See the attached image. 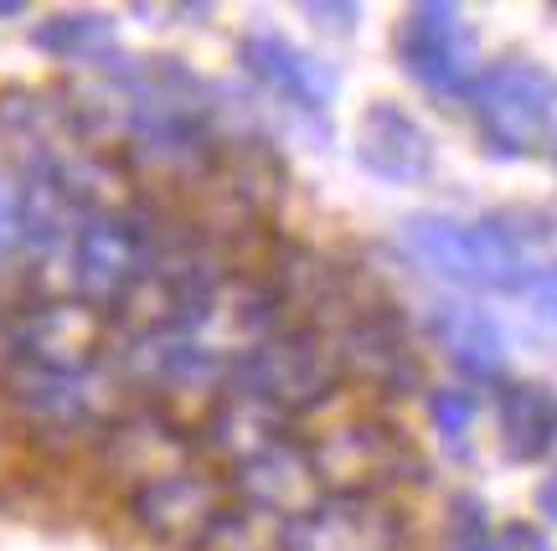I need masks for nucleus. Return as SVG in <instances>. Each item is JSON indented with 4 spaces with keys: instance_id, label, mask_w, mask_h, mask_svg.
<instances>
[{
    "instance_id": "f257e3e1",
    "label": "nucleus",
    "mask_w": 557,
    "mask_h": 551,
    "mask_svg": "<svg viewBox=\"0 0 557 551\" xmlns=\"http://www.w3.org/2000/svg\"><path fill=\"white\" fill-rule=\"evenodd\" d=\"M403 242L418 263H429L434 274L459 278V284H491V289H511L527 284L532 263L527 248L506 222H455V217H413L403 227Z\"/></svg>"
},
{
    "instance_id": "f03ea898",
    "label": "nucleus",
    "mask_w": 557,
    "mask_h": 551,
    "mask_svg": "<svg viewBox=\"0 0 557 551\" xmlns=\"http://www.w3.org/2000/svg\"><path fill=\"white\" fill-rule=\"evenodd\" d=\"M233 372V392H248L278 408V413H295V408H315L331 397L336 387V351H325L315 335H263L248 351L227 366Z\"/></svg>"
},
{
    "instance_id": "7ed1b4c3",
    "label": "nucleus",
    "mask_w": 557,
    "mask_h": 551,
    "mask_svg": "<svg viewBox=\"0 0 557 551\" xmlns=\"http://www.w3.org/2000/svg\"><path fill=\"white\" fill-rule=\"evenodd\" d=\"M465 93H470V109H475L485 139L496 145L500 155L532 150L547 135V124H553V78L521 58L485 67Z\"/></svg>"
},
{
    "instance_id": "20e7f679",
    "label": "nucleus",
    "mask_w": 557,
    "mask_h": 551,
    "mask_svg": "<svg viewBox=\"0 0 557 551\" xmlns=\"http://www.w3.org/2000/svg\"><path fill=\"white\" fill-rule=\"evenodd\" d=\"M73 289L94 304H120L150 268V233L135 217L120 212H94L73 233Z\"/></svg>"
},
{
    "instance_id": "39448f33",
    "label": "nucleus",
    "mask_w": 557,
    "mask_h": 551,
    "mask_svg": "<svg viewBox=\"0 0 557 551\" xmlns=\"http://www.w3.org/2000/svg\"><path fill=\"white\" fill-rule=\"evenodd\" d=\"M284 551H408V526L372 494H331L284 521Z\"/></svg>"
},
{
    "instance_id": "423d86ee",
    "label": "nucleus",
    "mask_w": 557,
    "mask_h": 551,
    "mask_svg": "<svg viewBox=\"0 0 557 551\" xmlns=\"http://www.w3.org/2000/svg\"><path fill=\"white\" fill-rule=\"evenodd\" d=\"M222 511H227L222 505V485L197 469L160 474L150 485H135V494H129V515H135L139 531L176 551L207 547V536L222 521Z\"/></svg>"
},
{
    "instance_id": "0eeeda50",
    "label": "nucleus",
    "mask_w": 557,
    "mask_h": 551,
    "mask_svg": "<svg viewBox=\"0 0 557 551\" xmlns=\"http://www.w3.org/2000/svg\"><path fill=\"white\" fill-rule=\"evenodd\" d=\"M408 464H413L408 443L398 438V428H382V423H341L310 449L315 479L331 485L336 494H372L377 500L382 485H393Z\"/></svg>"
},
{
    "instance_id": "6e6552de",
    "label": "nucleus",
    "mask_w": 557,
    "mask_h": 551,
    "mask_svg": "<svg viewBox=\"0 0 557 551\" xmlns=\"http://www.w3.org/2000/svg\"><path fill=\"white\" fill-rule=\"evenodd\" d=\"M470 52H475V37L455 5H413L403 16L398 62L423 88H438V93L470 88Z\"/></svg>"
},
{
    "instance_id": "1a4fd4ad",
    "label": "nucleus",
    "mask_w": 557,
    "mask_h": 551,
    "mask_svg": "<svg viewBox=\"0 0 557 551\" xmlns=\"http://www.w3.org/2000/svg\"><path fill=\"white\" fill-rule=\"evenodd\" d=\"M11 402L37 428H78L99 417V372L94 366H41V361H11L5 372Z\"/></svg>"
},
{
    "instance_id": "9d476101",
    "label": "nucleus",
    "mask_w": 557,
    "mask_h": 551,
    "mask_svg": "<svg viewBox=\"0 0 557 551\" xmlns=\"http://www.w3.org/2000/svg\"><path fill=\"white\" fill-rule=\"evenodd\" d=\"M357 160L377 180L393 186H418L434 171V139L403 103H372L357 124Z\"/></svg>"
},
{
    "instance_id": "9b49d317",
    "label": "nucleus",
    "mask_w": 557,
    "mask_h": 551,
    "mask_svg": "<svg viewBox=\"0 0 557 551\" xmlns=\"http://www.w3.org/2000/svg\"><path fill=\"white\" fill-rule=\"evenodd\" d=\"M238 58L263 88H274L278 99H289L295 109H325L336 99V73L320 58L299 52L295 41L278 37V32H248L238 41Z\"/></svg>"
},
{
    "instance_id": "f8f14e48",
    "label": "nucleus",
    "mask_w": 557,
    "mask_h": 551,
    "mask_svg": "<svg viewBox=\"0 0 557 551\" xmlns=\"http://www.w3.org/2000/svg\"><path fill=\"white\" fill-rule=\"evenodd\" d=\"M238 474V490L243 500L263 515H278V521H295L299 511H310L315 505V469H310V453L299 449V443H274V449L253 453V459H243L233 464Z\"/></svg>"
},
{
    "instance_id": "ddd939ff",
    "label": "nucleus",
    "mask_w": 557,
    "mask_h": 551,
    "mask_svg": "<svg viewBox=\"0 0 557 551\" xmlns=\"http://www.w3.org/2000/svg\"><path fill=\"white\" fill-rule=\"evenodd\" d=\"M129 372L156 392H201L227 372V361L197 335H139L129 346Z\"/></svg>"
},
{
    "instance_id": "4468645a",
    "label": "nucleus",
    "mask_w": 557,
    "mask_h": 551,
    "mask_svg": "<svg viewBox=\"0 0 557 551\" xmlns=\"http://www.w3.org/2000/svg\"><path fill=\"white\" fill-rule=\"evenodd\" d=\"M99 351V320L83 304H47L41 315L26 320L16 330L21 361H41V366H94Z\"/></svg>"
},
{
    "instance_id": "2eb2a0df",
    "label": "nucleus",
    "mask_w": 557,
    "mask_h": 551,
    "mask_svg": "<svg viewBox=\"0 0 557 551\" xmlns=\"http://www.w3.org/2000/svg\"><path fill=\"white\" fill-rule=\"evenodd\" d=\"M336 366H351L361 381L372 387H408L418 376L413 366V351L403 346L398 325H387L382 315H361L341 330V351H336Z\"/></svg>"
},
{
    "instance_id": "dca6fc26",
    "label": "nucleus",
    "mask_w": 557,
    "mask_h": 551,
    "mask_svg": "<svg viewBox=\"0 0 557 551\" xmlns=\"http://www.w3.org/2000/svg\"><path fill=\"white\" fill-rule=\"evenodd\" d=\"M284 438H289L284 434V413L269 408V402H259V397H248V392H227L218 402L212 423H207V443H212L227 464H243V459L274 449Z\"/></svg>"
},
{
    "instance_id": "f3484780",
    "label": "nucleus",
    "mask_w": 557,
    "mask_h": 551,
    "mask_svg": "<svg viewBox=\"0 0 557 551\" xmlns=\"http://www.w3.org/2000/svg\"><path fill=\"white\" fill-rule=\"evenodd\" d=\"M109 459L120 474H135L139 485H150L160 474L186 469V438L165 417H129L109 438Z\"/></svg>"
},
{
    "instance_id": "a211bd4d",
    "label": "nucleus",
    "mask_w": 557,
    "mask_h": 551,
    "mask_svg": "<svg viewBox=\"0 0 557 551\" xmlns=\"http://www.w3.org/2000/svg\"><path fill=\"white\" fill-rule=\"evenodd\" d=\"M434 335L444 340V351L459 372L470 376H496L500 361H506V340H500L496 320L485 310H470V304H455L434 320Z\"/></svg>"
},
{
    "instance_id": "6ab92c4d",
    "label": "nucleus",
    "mask_w": 557,
    "mask_h": 551,
    "mask_svg": "<svg viewBox=\"0 0 557 551\" xmlns=\"http://www.w3.org/2000/svg\"><path fill=\"white\" fill-rule=\"evenodd\" d=\"M500 428H506V453L511 459H521V464L542 459L557 438V397L547 387H506Z\"/></svg>"
},
{
    "instance_id": "aec40b11",
    "label": "nucleus",
    "mask_w": 557,
    "mask_h": 551,
    "mask_svg": "<svg viewBox=\"0 0 557 551\" xmlns=\"http://www.w3.org/2000/svg\"><path fill=\"white\" fill-rule=\"evenodd\" d=\"M109 41H114V21L99 11H67L32 26V47L62 62H94L99 52H109Z\"/></svg>"
},
{
    "instance_id": "412c9836",
    "label": "nucleus",
    "mask_w": 557,
    "mask_h": 551,
    "mask_svg": "<svg viewBox=\"0 0 557 551\" xmlns=\"http://www.w3.org/2000/svg\"><path fill=\"white\" fill-rule=\"evenodd\" d=\"M201 551H284V521L253 511V505L222 511V521L212 526Z\"/></svg>"
},
{
    "instance_id": "4be33fe9",
    "label": "nucleus",
    "mask_w": 557,
    "mask_h": 551,
    "mask_svg": "<svg viewBox=\"0 0 557 551\" xmlns=\"http://www.w3.org/2000/svg\"><path fill=\"white\" fill-rule=\"evenodd\" d=\"M429 423L444 443H459L475 423V392H459V387H444V392H429Z\"/></svg>"
},
{
    "instance_id": "5701e85b",
    "label": "nucleus",
    "mask_w": 557,
    "mask_h": 551,
    "mask_svg": "<svg viewBox=\"0 0 557 551\" xmlns=\"http://www.w3.org/2000/svg\"><path fill=\"white\" fill-rule=\"evenodd\" d=\"M21 242V201H16V186L0 180V253Z\"/></svg>"
},
{
    "instance_id": "b1692460",
    "label": "nucleus",
    "mask_w": 557,
    "mask_h": 551,
    "mask_svg": "<svg viewBox=\"0 0 557 551\" xmlns=\"http://www.w3.org/2000/svg\"><path fill=\"white\" fill-rule=\"evenodd\" d=\"M11 361H16V330L0 320V376L11 372Z\"/></svg>"
},
{
    "instance_id": "393cba45",
    "label": "nucleus",
    "mask_w": 557,
    "mask_h": 551,
    "mask_svg": "<svg viewBox=\"0 0 557 551\" xmlns=\"http://www.w3.org/2000/svg\"><path fill=\"white\" fill-rule=\"evenodd\" d=\"M537 304H542V315H547V320H557V274L537 289Z\"/></svg>"
},
{
    "instance_id": "a878e982",
    "label": "nucleus",
    "mask_w": 557,
    "mask_h": 551,
    "mask_svg": "<svg viewBox=\"0 0 557 551\" xmlns=\"http://www.w3.org/2000/svg\"><path fill=\"white\" fill-rule=\"evenodd\" d=\"M537 505H542V515H547V521H557V474L537 490Z\"/></svg>"
},
{
    "instance_id": "bb28decb",
    "label": "nucleus",
    "mask_w": 557,
    "mask_h": 551,
    "mask_svg": "<svg viewBox=\"0 0 557 551\" xmlns=\"http://www.w3.org/2000/svg\"><path fill=\"white\" fill-rule=\"evenodd\" d=\"M0 16H21V5L16 0H5V5H0Z\"/></svg>"
},
{
    "instance_id": "cd10ccee",
    "label": "nucleus",
    "mask_w": 557,
    "mask_h": 551,
    "mask_svg": "<svg viewBox=\"0 0 557 551\" xmlns=\"http://www.w3.org/2000/svg\"><path fill=\"white\" fill-rule=\"evenodd\" d=\"M553 155H557V145H553Z\"/></svg>"
}]
</instances>
